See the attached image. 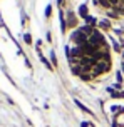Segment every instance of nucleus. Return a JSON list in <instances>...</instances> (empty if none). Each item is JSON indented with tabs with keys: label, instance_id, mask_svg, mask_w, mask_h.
I'll return each mask as SVG.
<instances>
[{
	"label": "nucleus",
	"instance_id": "f257e3e1",
	"mask_svg": "<svg viewBox=\"0 0 124 127\" xmlns=\"http://www.w3.org/2000/svg\"><path fill=\"white\" fill-rule=\"evenodd\" d=\"M109 69H111V62L101 60V62H97L96 65H94V69H92V77L102 75V74H106V72H109Z\"/></svg>",
	"mask_w": 124,
	"mask_h": 127
},
{
	"label": "nucleus",
	"instance_id": "f03ea898",
	"mask_svg": "<svg viewBox=\"0 0 124 127\" xmlns=\"http://www.w3.org/2000/svg\"><path fill=\"white\" fill-rule=\"evenodd\" d=\"M72 40L77 44V47H81V45H84L89 42V37L85 35V33H82L81 30H76L74 33H72Z\"/></svg>",
	"mask_w": 124,
	"mask_h": 127
},
{
	"label": "nucleus",
	"instance_id": "7ed1b4c3",
	"mask_svg": "<svg viewBox=\"0 0 124 127\" xmlns=\"http://www.w3.org/2000/svg\"><path fill=\"white\" fill-rule=\"evenodd\" d=\"M79 30L82 32V33H85V35H89V37H91L92 33H94V29H92L91 25H84L82 29H79Z\"/></svg>",
	"mask_w": 124,
	"mask_h": 127
},
{
	"label": "nucleus",
	"instance_id": "20e7f679",
	"mask_svg": "<svg viewBox=\"0 0 124 127\" xmlns=\"http://www.w3.org/2000/svg\"><path fill=\"white\" fill-rule=\"evenodd\" d=\"M79 15H81V17H84V19H87V17H89V13H87V7H85V5H81V7H79Z\"/></svg>",
	"mask_w": 124,
	"mask_h": 127
},
{
	"label": "nucleus",
	"instance_id": "39448f33",
	"mask_svg": "<svg viewBox=\"0 0 124 127\" xmlns=\"http://www.w3.org/2000/svg\"><path fill=\"white\" fill-rule=\"evenodd\" d=\"M99 27L104 29V30H109L111 29V22L109 20H102V22H99Z\"/></svg>",
	"mask_w": 124,
	"mask_h": 127
},
{
	"label": "nucleus",
	"instance_id": "423d86ee",
	"mask_svg": "<svg viewBox=\"0 0 124 127\" xmlns=\"http://www.w3.org/2000/svg\"><path fill=\"white\" fill-rule=\"evenodd\" d=\"M109 94H111L112 97H116V99H121V97H124V90L123 92H116L114 89H109Z\"/></svg>",
	"mask_w": 124,
	"mask_h": 127
},
{
	"label": "nucleus",
	"instance_id": "0eeeda50",
	"mask_svg": "<svg viewBox=\"0 0 124 127\" xmlns=\"http://www.w3.org/2000/svg\"><path fill=\"white\" fill-rule=\"evenodd\" d=\"M60 27H62V32L67 30V25H65V17H64V13H60Z\"/></svg>",
	"mask_w": 124,
	"mask_h": 127
},
{
	"label": "nucleus",
	"instance_id": "6e6552de",
	"mask_svg": "<svg viewBox=\"0 0 124 127\" xmlns=\"http://www.w3.org/2000/svg\"><path fill=\"white\" fill-rule=\"evenodd\" d=\"M79 77H81V79H82L84 82H89V80L92 79V74H81Z\"/></svg>",
	"mask_w": 124,
	"mask_h": 127
},
{
	"label": "nucleus",
	"instance_id": "1a4fd4ad",
	"mask_svg": "<svg viewBox=\"0 0 124 127\" xmlns=\"http://www.w3.org/2000/svg\"><path fill=\"white\" fill-rule=\"evenodd\" d=\"M69 25H71V27L76 25V17H74L72 13H69Z\"/></svg>",
	"mask_w": 124,
	"mask_h": 127
},
{
	"label": "nucleus",
	"instance_id": "9d476101",
	"mask_svg": "<svg viewBox=\"0 0 124 127\" xmlns=\"http://www.w3.org/2000/svg\"><path fill=\"white\" fill-rule=\"evenodd\" d=\"M85 20H87V25H94V27H96V24H97V22H96V19H92V17H87V19H85Z\"/></svg>",
	"mask_w": 124,
	"mask_h": 127
},
{
	"label": "nucleus",
	"instance_id": "9b49d317",
	"mask_svg": "<svg viewBox=\"0 0 124 127\" xmlns=\"http://www.w3.org/2000/svg\"><path fill=\"white\" fill-rule=\"evenodd\" d=\"M101 5L106 7V8H112V7H111V2H109V0H101Z\"/></svg>",
	"mask_w": 124,
	"mask_h": 127
},
{
	"label": "nucleus",
	"instance_id": "f8f14e48",
	"mask_svg": "<svg viewBox=\"0 0 124 127\" xmlns=\"http://www.w3.org/2000/svg\"><path fill=\"white\" fill-rule=\"evenodd\" d=\"M109 2H111V7H116V8H118V7L121 5V3H119L121 0H109Z\"/></svg>",
	"mask_w": 124,
	"mask_h": 127
},
{
	"label": "nucleus",
	"instance_id": "ddd939ff",
	"mask_svg": "<svg viewBox=\"0 0 124 127\" xmlns=\"http://www.w3.org/2000/svg\"><path fill=\"white\" fill-rule=\"evenodd\" d=\"M50 13H52V7L47 5V8H45V17H50Z\"/></svg>",
	"mask_w": 124,
	"mask_h": 127
},
{
	"label": "nucleus",
	"instance_id": "4468645a",
	"mask_svg": "<svg viewBox=\"0 0 124 127\" xmlns=\"http://www.w3.org/2000/svg\"><path fill=\"white\" fill-rule=\"evenodd\" d=\"M107 15H109L111 19H118V17H119V15H118V12H114V10H112V12H107Z\"/></svg>",
	"mask_w": 124,
	"mask_h": 127
},
{
	"label": "nucleus",
	"instance_id": "2eb2a0df",
	"mask_svg": "<svg viewBox=\"0 0 124 127\" xmlns=\"http://www.w3.org/2000/svg\"><path fill=\"white\" fill-rule=\"evenodd\" d=\"M25 42H27V44H30V42H32V37H30L29 33H25Z\"/></svg>",
	"mask_w": 124,
	"mask_h": 127
},
{
	"label": "nucleus",
	"instance_id": "dca6fc26",
	"mask_svg": "<svg viewBox=\"0 0 124 127\" xmlns=\"http://www.w3.org/2000/svg\"><path fill=\"white\" fill-rule=\"evenodd\" d=\"M40 60H42V62H44V64H45V65H47V67H49V69H50V64L47 62V60H45V59H44V57H42V55H40Z\"/></svg>",
	"mask_w": 124,
	"mask_h": 127
},
{
	"label": "nucleus",
	"instance_id": "f3484780",
	"mask_svg": "<svg viewBox=\"0 0 124 127\" xmlns=\"http://www.w3.org/2000/svg\"><path fill=\"white\" fill-rule=\"evenodd\" d=\"M52 64H54V65H57V59H55V54H52Z\"/></svg>",
	"mask_w": 124,
	"mask_h": 127
},
{
	"label": "nucleus",
	"instance_id": "a211bd4d",
	"mask_svg": "<svg viewBox=\"0 0 124 127\" xmlns=\"http://www.w3.org/2000/svg\"><path fill=\"white\" fill-rule=\"evenodd\" d=\"M116 77H118V80L121 82V79H123V74H121V72H118V74H116Z\"/></svg>",
	"mask_w": 124,
	"mask_h": 127
},
{
	"label": "nucleus",
	"instance_id": "6ab92c4d",
	"mask_svg": "<svg viewBox=\"0 0 124 127\" xmlns=\"http://www.w3.org/2000/svg\"><path fill=\"white\" fill-rule=\"evenodd\" d=\"M81 127H89V124H87V122H82V124H81Z\"/></svg>",
	"mask_w": 124,
	"mask_h": 127
},
{
	"label": "nucleus",
	"instance_id": "aec40b11",
	"mask_svg": "<svg viewBox=\"0 0 124 127\" xmlns=\"http://www.w3.org/2000/svg\"><path fill=\"white\" fill-rule=\"evenodd\" d=\"M121 69H123V72H124V62H123V65H121Z\"/></svg>",
	"mask_w": 124,
	"mask_h": 127
},
{
	"label": "nucleus",
	"instance_id": "412c9836",
	"mask_svg": "<svg viewBox=\"0 0 124 127\" xmlns=\"http://www.w3.org/2000/svg\"><path fill=\"white\" fill-rule=\"evenodd\" d=\"M57 3H59V5H62V0H59V2H57Z\"/></svg>",
	"mask_w": 124,
	"mask_h": 127
}]
</instances>
